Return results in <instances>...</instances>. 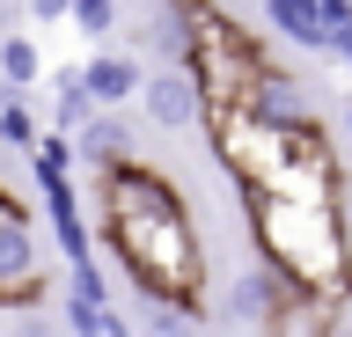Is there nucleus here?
Returning <instances> with one entry per match:
<instances>
[{
    "label": "nucleus",
    "mask_w": 352,
    "mask_h": 337,
    "mask_svg": "<svg viewBox=\"0 0 352 337\" xmlns=\"http://www.w3.org/2000/svg\"><path fill=\"white\" fill-rule=\"evenodd\" d=\"M242 213H250V235H257V249H264V271H272L286 293L323 301V308L345 315V301H352V249H345V227H338L330 205H294V198L242 191Z\"/></svg>",
    "instance_id": "nucleus-1"
},
{
    "label": "nucleus",
    "mask_w": 352,
    "mask_h": 337,
    "mask_svg": "<svg viewBox=\"0 0 352 337\" xmlns=\"http://www.w3.org/2000/svg\"><path fill=\"white\" fill-rule=\"evenodd\" d=\"M103 242L118 249L125 279L140 286V301H176V308L198 315V293H206V242H198L191 213H162V220H103Z\"/></svg>",
    "instance_id": "nucleus-2"
},
{
    "label": "nucleus",
    "mask_w": 352,
    "mask_h": 337,
    "mask_svg": "<svg viewBox=\"0 0 352 337\" xmlns=\"http://www.w3.org/2000/svg\"><path fill=\"white\" fill-rule=\"evenodd\" d=\"M264 73H272V59H264L257 30H242L228 8H191V81H198L206 117L213 111H242Z\"/></svg>",
    "instance_id": "nucleus-3"
},
{
    "label": "nucleus",
    "mask_w": 352,
    "mask_h": 337,
    "mask_svg": "<svg viewBox=\"0 0 352 337\" xmlns=\"http://www.w3.org/2000/svg\"><path fill=\"white\" fill-rule=\"evenodd\" d=\"M257 198H294V205H345V154H338V139L308 117V125H294V132L279 139V161L264 169Z\"/></svg>",
    "instance_id": "nucleus-4"
},
{
    "label": "nucleus",
    "mask_w": 352,
    "mask_h": 337,
    "mask_svg": "<svg viewBox=\"0 0 352 337\" xmlns=\"http://www.w3.org/2000/svg\"><path fill=\"white\" fill-rule=\"evenodd\" d=\"M52 293V271H44V249H37V227L8 191H0V308H37Z\"/></svg>",
    "instance_id": "nucleus-5"
},
{
    "label": "nucleus",
    "mask_w": 352,
    "mask_h": 337,
    "mask_svg": "<svg viewBox=\"0 0 352 337\" xmlns=\"http://www.w3.org/2000/svg\"><path fill=\"white\" fill-rule=\"evenodd\" d=\"M206 139H213V161L235 176V191H257L264 169L279 161V139H286V132L257 125L250 111H213V117H206Z\"/></svg>",
    "instance_id": "nucleus-6"
},
{
    "label": "nucleus",
    "mask_w": 352,
    "mask_h": 337,
    "mask_svg": "<svg viewBox=\"0 0 352 337\" xmlns=\"http://www.w3.org/2000/svg\"><path fill=\"white\" fill-rule=\"evenodd\" d=\"M162 213H184V191H176L162 169H147L140 154L103 176V220L132 227V220H162Z\"/></svg>",
    "instance_id": "nucleus-7"
},
{
    "label": "nucleus",
    "mask_w": 352,
    "mask_h": 337,
    "mask_svg": "<svg viewBox=\"0 0 352 337\" xmlns=\"http://www.w3.org/2000/svg\"><path fill=\"white\" fill-rule=\"evenodd\" d=\"M242 111L257 117V125H272V132H294V125H308V117H316V103H308V81L301 73H264L257 89H250V103H242Z\"/></svg>",
    "instance_id": "nucleus-8"
},
{
    "label": "nucleus",
    "mask_w": 352,
    "mask_h": 337,
    "mask_svg": "<svg viewBox=\"0 0 352 337\" xmlns=\"http://www.w3.org/2000/svg\"><path fill=\"white\" fill-rule=\"evenodd\" d=\"M81 89H88V103H96V111L118 117V103H132V95L147 89V73H140V59H132V51H110V45H103V51L81 67Z\"/></svg>",
    "instance_id": "nucleus-9"
},
{
    "label": "nucleus",
    "mask_w": 352,
    "mask_h": 337,
    "mask_svg": "<svg viewBox=\"0 0 352 337\" xmlns=\"http://www.w3.org/2000/svg\"><path fill=\"white\" fill-rule=\"evenodd\" d=\"M140 103H147V117L162 125V132H191V125H206V103H198L191 73H147Z\"/></svg>",
    "instance_id": "nucleus-10"
},
{
    "label": "nucleus",
    "mask_w": 352,
    "mask_h": 337,
    "mask_svg": "<svg viewBox=\"0 0 352 337\" xmlns=\"http://www.w3.org/2000/svg\"><path fill=\"white\" fill-rule=\"evenodd\" d=\"M74 154H81L96 176L125 169V161H132V125H125V117H110V111H96L81 132H74Z\"/></svg>",
    "instance_id": "nucleus-11"
},
{
    "label": "nucleus",
    "mask_w": 352,
    "mask_h": 337,
    "mask_svg": "<svg viewBox=\"0 0 352 337\" xmlns=\"http://www.w3.org/2000/svg\"><path fill=\"white\" fill-rule=\"evenodd\" d=\"M264 23L279 30L286 45L323 51V45H330V0H272V8H264Z\"/></svg>",
    "instance_id": "nucleus-12"
},
{
    "label": "nucleus",
    "mask_w": 352,
    "mask_h": 337,
    "mask_svg": "<svg viewBox=\"0 0 352 337\" xmlns=\"http://www.w3.org/2000/svg\"><path fill=\"white\" fill-rule=\"evenodd\" d=\"M286 301H301V293H286L264 264H257V271H242L235 286H228V308H235V323H257V330H272V315H279Z\"/></svg>",
    "instance_id": "nucleus-13"
},
{
    "label": "nucleus",
    "mask_w": 352,
    "mask_h": 337,
    "mask_svg": "<svg viewBox=\"0 0 352 337\" xmlns=\"http://www.w3.org/2000/svg\"><path fill=\"white\" fill-rule=\"evenodd\" d=\"M147 51L162 73H191V8H154L147 15Z\"/></svg>",
    "instance_id": "nucleus-14"
},
{
    "label": "nucleus",
    "mask_w": 352,
    "mask_h": 337,
    "mask_svg": "<svg viewBox=\"0 0 352 337\" xmlns=\"http://www.w3.org/2000/svg\"><path fill=\"white\" fill-rule=\"evenodd\" d=\"M44 220H52V235H59V249H66V271H74V264H96V257H88V227H81V198H74V183L44 191Z\"/></svg>",
    "instance_id": "nucleus-15"
},
{
    "label": "nucleus",
    "mask_w": 352,
    "mask_h": 337,
    "mask_svg": "<svg viewBox=\"0 0 352 337\" xmlns=\"http://www.w3.org/2000/svg\"><path fill=\"white\" fill-rule=\"evenodd\" d=\"M44 89H52V132H81L88 117H96V103H88V89H81V67H52L44 73Z\"/></svg>",
    "instance_id": "nucleus-16"
},
{
    "label": "nucleus",
    "mask_w": 352,
    "mask_h": 337,
    "mask_svg": "<svg viewBox=\"0 0 352 337\" xmlns=\"http://www.w3.org/2000/svg\"><path fill=\"white\" fill-rule=\"evenodd\" d=\"M74 139L66 132H37V147H30V176H37V191H59L66 176H74Z\"/></svg>",
    "instance_id": "nucleus-17"
},
{
    "label": "nucleus",
    "mask_w": 352,
    "mask_h": 337,
    "mask_svg": "<svg viewBox=\"0 0 352 337\" xmlns=\"http://www.w3.org/2000/svg\"><path fill=\"white\" fill-rule=\"evenodd\" d=\"M330 330H338V308H323V301H286L264 337H330Z\"/></svg>",
    "instance_id": "nucleus-18"
},
{
    "label": "nucleus",
    "mask_w": 352,
    "mask_h": 337,
    "mask_svg": "<svg viewBox=\"0 0 352 337\" xmlns=\"http://www.w3.org/2000/svg\"><path fill=\"white\" fill-rule=\"evenodd\" d=\"M59 323H66V337H110V308H96L81 293H59Z\"/></svg>",
    "instance_id": "nucleus-19"
},
{
    "label": "nucleus",
    "mask_w": 352,
    "mask_h": 337,
    "mask_svg": "<svg viewBox=\"0 0 352 337\" xmlns=\"http://www.w3.org/2000/svg\"><path fill=\"white\" fill-rule=\"evenodd\" d=\"M147 337H198V315L176 301H147Z\"/></svg>",
    "instance_id": "nucleus-20"
},
{
    "label": "nucleus",
    "mask_w": 352,
    "mask_h": 337,
    "mask_svg": "<svg viewBox=\"0 0 352 337\" xmlns=\"http://www.w3.org/2000/svg\"><path fill=\"white\" fill-rule=\"evenodd\" d=\"M74 23H81V37L103 45L110 30H118V0H74Z\"/></svg>",
    "instance_id": "nucleus-21"
},
{
    "label": "nucleus",
    "mask_w": 352,
    "mask_h": 337,
    "mask_svg": "<svg viewBox=\"0 0 352 337\" xmlns=\"http://www.w3.org/2000/svg\"><path fill=\"white\" fill-rule=\"evenodd\" d=\"M0 147H22V154L37 147V117L22 111V103H0Z\"/></svg>",
    "instance_id": "nucleus-22"
},
{
    "label": "nucleus",
    "mask_w": 352,
    "mask_h": 337,
    "mask_svg": "<svg viewBox=\"0 0 352 337\" xmlns=\"http://www.w3.org/2000/svg\"><path fill=\"white\" fill-rule=\"evenodd\" d=\"M323 59L352 67V8H345V0H330V45H323Z\"/></svg>",
    "instance_id": "nucleus-23"
},
{
    "label": "nucleus",
    "mask_w": 352,
    "mask_h": 337,
    "mask_svg": "<svg viewBox=\"0 0 352 337\" xmlns=\"http://www.w3.org/2000/svg\"><path fill=\"white\" fill-rule=\"evenodd\" d=\"M338 227H345V249H352V191H345V205H338Z\"/></svg>",
    "instance_id": "nucleus-24"
},
{
    "label": "nucleus",
    "mask_w": 352,
    "mask_h": 337,
    "mask_svg": "<svg viewBox=\"0 0 352 337\" xmlns=\"http://www.w3.org/2000/svg\"><path fill=\"white\" fill-rule=\"evenodd\" d=\"M345 139H352V103H345Z\"/></svg>",
    "instance_id": "nucleus-25"
},
{
    "label": "nucleus",
    "mask_w": 352,
    "mask_h": 337,
    "mask_svg": "<svg viewBox=\"0 0 352 337\" xmlns=\"http://www.w3.org/2000/svg\"><path fill=\"white\" fill-rule=\"evenodd\" d=\"M0 23H8V8H0Z\"/></svg>",
    "instance_id": "nucleus-26"
}]
</instances>
